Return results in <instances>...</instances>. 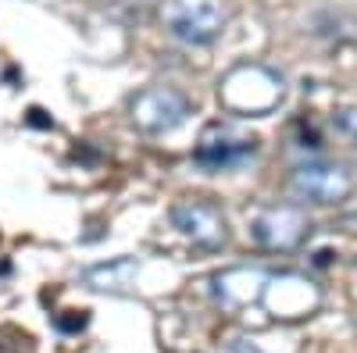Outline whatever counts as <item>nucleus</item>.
<instances>
[{
	"instance_id": "nucleus-1",
	"label": "nucleus",
	"mask_w": 357,
	"mask_h": 353,
	"mask_svg": "<svg viewBox=\"0 0 357 353\" xmlns=\"http://www.w3.org/2000/svg\"><path fill=\"white\" fill-rule=\"evenodd\" d=\"M282 75L264 65H240L218 82V100L236 114H268L282 104Z\"/></svg>"
},
{
	"instance_id": "nucleus-2",
	"label": "nucleus",
	"mask_w": 357,
	"mask_h": 353,
	"mask_svg": "<svg viewBox=\"0 0 357 353\" xmlns=\"http://www.w3.org/2000/svg\"><path fill=\"white\" fill-rule=\"evenodd\" d=\"M289 193L311 207H343L357 193V179L340 161H304L289 171Z\"/></svg>"
},
{
	"instance_id": "nucleus-3",
	"label": "nucleus",
	"mask_w": 357,
	"mask_h": 353,
	"mask_svg": "<svg viewBox=\"0 0 357 353\" xmlns=\"http://www.w3.org/2000/svg\"><path fill=\"white\" fill-rule=\"evenodd\" d=\"M193 104L183 90H175V86L168 82H158V86H146V90H139L129 104V118L132 125L146 136H168L175 132L178 125L190 118Z\"/></svg>"
},
{
	"instance_id": "nucleus-4",
	"label": "nucleus",
	"mask_w": 357,
	"mask_h": 353,
	"mask_svg": "<svg viewBox=\"0 0 357 353\" xmlns=\"http://www.w3.org/2000/svg\"><path fill=\"white\" fill-rule=\"evenodd\" d=\"M307 211L293 207V203H275V207H261L250 218V240L268 253H293L307 243L311 235Z\"/></svg>"
},
{
	"instance_id": "nucleus-5",
	"label": "nucleus",
	"mask_w": 357,
	"mask_h": 353,
	"mask_svg": "<svg viewBox=\"0 0 357 353\" xmlns=\"http://www.w3.org/2000/svg\"><path fill=\"white\" fill-rule=\"evenodd\" d=\"M172 225L186 243H193L197 250H207V253H215L229 243V218L215 200H204V196L178 200L172 207Z\"/></svg>"
},
{
	"instance_id": "nucleus-6",
	"label": "nucleus",
	"mask_w": 357,
	"mask_h": 353,
	"mask_svg": "<svg viewBox=\"0 0 357 353\" xmlns=\"http://www.w3.org/2000/svg\"><path fill=\"white\" fill-rule=\"evenodd\" d=\"M257 157V139L240 132L236 125H207L197 139L193 161L207 171H229V168H243L247 161Z\"/></svg>"
},
{
	"instance_id": "nucleus-7",
	"label": "nucleus",
	"mask_w": 357,
	"mask_h": 353,
	"mask_svg": "<svg viewBox=\"0 0 357 353\" xmlns=\"http://www.w3.org/2000/svg\"><path fill=\"white\" fill-rule=\"evenodd\" d=\"M225 22H229V15L222 4H215V0H197V4L178 8L168 18V33L186 47H207L225 33Z\"/></svg>"
},
{
	"instance_id": "nucleus-8",
	"label": "nucleus",
	"mask_w": 357,
	"mask_h": 353,
	"mask_svg": "<svg viewBox=\"0 0 357 353\" xmlns=\"http://www.w3.org/2000/svg\"><path fill=\"white\" fill-rule=\"evenodd\" d=\"M268 275L261 268H232L215 275V300L225 307H247L264 297Z\"/></svg>"
},
{
	"instance_id": "nucleus-9",
	"label": "nucleus",
	"mask_w": 357,
	"mask_h": 353,
	"mask_svg": "<svg viewBox=\"0 0 357 353\" xmlns=\"http://www.w3.org/2000/svg\"><path fill=\"white\" fill-rule=\"evenodd\" d=\"M139 279V260L136 257H111L100 264H89L82 272V285L93 292H132Z\"/></svg>"
},
{
	"instance_id": "nucleus-10",
	"label": "nucleus",
	"mask_w": 357,
	"mask_h": 353,
	"mask_svg": "<svg viewBox=\"0 0 357 353\" xmlns=\"http://www.w3.org/2000/svg\"><path fill=\"white\" fill-rule=\"evenodd\" d=\"M89 325V314L86 311H61L54 317V329L57 332H65V336H75V332H82Z\"/></svg>"
},
{
	"instance_id": "nucleus-11",
	"label": "nucleus",
	"mask_w": 357,
	"mask_h": 353,
	"mask_svg": "<svg viewBox=\"0 0 357 353\" xmlns=\"http://www.w3.org/2000/svg\"><path fill=\"white\" fill-rule=\"evenodd\" d=\"M333 125H336V132H343L357 146V107H340L333 114Z\"/></svg>"
},
{
	"instance_id": "nucleus-12",
	"label": "nucleus",
	"mask_w": 357,
	"mask_h": 353,
	"mask_svg": "<svg viewBox=\"0 0 357 353\" xmlns=\"http://www.w3.org/2000/svg\"><path fill=\"white\" fill-rule=\"evenodd\" d=\"M333 228H340V232H347V235H357V203H354V207H347V211L336 218Z\"/></svg>"
},
{
	"instance_id": "nucleus-13",
	"label": "nucleus",
	"mask_w": 357,
	"mask_h": 353,
	"mask_svg": "<svg viewBox=\"0 0 357 353\" xmlns=\"http://www.w3.org/2000/svg\"><path fill=\"white\" fill-rule=\"evenodd\" d=\"M25 122H29V125H36V129H54V118H47V111H40V107H29Z\"/></svg>"
},
{
	"instance_id": "nucleus-14",
	"label": "nucleus",
	"mask_w": 357,
	"mask_h": 353,
	"mask_svg": "<svg viewBox=\"0 0 357 353\" xmlns=\"http://www.w3.org/2000/svg\"><path fill=\"white\" fill-rule=\"evenodd\" d=\"M229 353H264L257 343H250V339H236L232 346H229Z\"/></svg>"
}]
</instances>
